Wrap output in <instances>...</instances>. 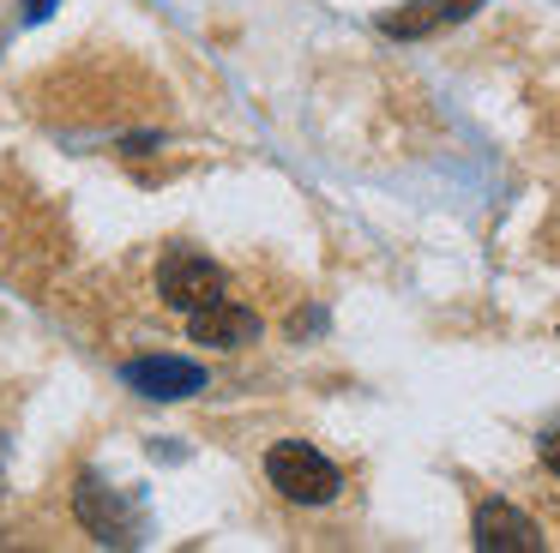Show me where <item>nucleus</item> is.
<instances>
[{
    "mask_svg": "<svg viewBox=\"0 0 560 553\" xmlns=\"http://www.w3.org/2000/svg\"><path fill=\"white\" fill-rule=\"evenodd\" d=\"M266 481L290 505H331L343 493V475L326 451H314L307 439H278L266 451Z\"/></svg>",
    "mask_w": 560,
    "mask_h": 553,
    "instance_id": "1",
    "label": "nucleus"
},
{
    "mask_svg": "<svg viewBox=\"0 0 560 553\" xmlns=\"http://www.w3.org/2000/svg\"><path fill=\"white\" fill-rule=\"evenodd\" d=\"M158 295L170 301V307H182V313L211 307V301L223 295V264L206 259V252H194V247L163 252V264H158Z\"/></svg>",
    "mask_w": 560,
    "mask_h": 553,
    "instance_id": "2",
    "label": "nucleus"
},
{
    "mask_svg": "<svg viewBox=\"0 0 560 553\" xmlns=\"http://www.w3.org/2000/svg\"><path fill=\"white\" fill-rule=\"evenodd\" d=\"M121 379L133 385L139 397H158V403L206 391V367H194V361H182V355H139L121 367Z\"/></svg>",
    "mask_w": 560,
    "mask_h": 553,
    "instance_id": "3",
    "label": "nucleus"
},
{
    "mask_svg": "<svg viewBox=\"0 0 560 553\" xmlns=\"http://www.w3.org/2000/svg\"><path fill=\"white\" fill-rule=\"evenodd\" d=\"M476 548L482 553H536L542 548V529L530 523V517L518 511V505H506V499H482L476 505Z\"/></svg>",
    "mask_w": 560,
    "mask_h": 553,
    "instance_id": "4",
    "label": "nucleus"
},
{
    "mask_svg": "<svg viewBox=\"0 0 560 553\" xmlns=\"http://www.w3.org/2000/svg\"><path fill=\"white\" fill-rule=\"evenodd\" d=\"M73 511H79V523H85L97 541H109V548H115V541H133V523H139L133 505H127L115 487H103L97 475H85L73 487Z\"/></svg>",
    "mask_w": 560,
    "mask_h": 553,
    "instance_id": "5",
    "label": "nucleus"
},
{
    "mask_svg": "<svg viewBox=\"0 0 560 553\" xmlns=\"http://www.w3.org/2000/svg\"><path fill=\"white\" fill-rule=\"evenodd\" d=\"M194 343H206V349H242V343H254L259 337V313L254 307H242V301H211V307H199L194 313Z\"/></svg>",
    "mask_w": 560,
    "mask_h": 553,
    "instance_id": "6",
    "label": "nucleus"
},
{
    "mask_svg": "<svg viewBox=\"0 0 560 553\" xmlns=\"http://www.w3.org/2000/svg\"><path fill=\"white\" fill-rule=\"evenodd\" d=\"M482 0H416L410 12H392L386 19V36H428V31H446V24L470 19Z\"/></svg>",
    "mask_w": 560,
    "mask_h": 553,
    "instance_id": "7",
    "label": "nucleus"
},
{
    "mask_svg": "<svg viewBox=\"0 0 560 553\" xmlns=\"http://www.w3.org/2000/svg\"><path fill=\"white\" fill-rule=\"evenodd\" d=\"M542 463L560 475V433H548V439H542Z\"/></svg>",
    "mask_w": 560,
    "mask_h": 553,
    "instance_id": "8",
    "label": "nucleus"
},
{
    "mask_svg": "<svg viewBox=\"0 0 560 553\" xmlns=\"http://www.w3.org/2000/svg\"><path fill=\"white\" fill-rule=\"evenodd\" d=\"M49 12H55V0H25V19H31V24L49 19Z\"/></svg>",
    "mask_w": 560,
    "mask_h": 553,
    "instance_id": "9",
    "label": "nucleus"
}]
</instances>
